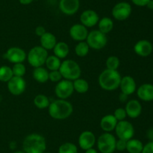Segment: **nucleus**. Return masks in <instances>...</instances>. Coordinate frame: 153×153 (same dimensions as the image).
Listing matches in <instances>:
<instances>
[{
	"mask_svg": "<svg viewBox=\"0 0 153 153\" xmlns=\"http://www.w3.org/2000/svg\"><path fill=\"white\" fill-rule=\"evenodd\" d=\"M137 95L143 101L149 102L153 100V85L143 83L137 89Z\"/></svg>",
	"mask_w": 153,
	"mask_h": 153,
	"instance_id": "aec40b11",
	"label": "nucleus"
},
{
	"mask_svg": "<svg viewBox=\"0 0 153 153\" xmlns=\"http://www.w3.org/2000/svg\"><path fill=\"white\" fill-rule=\"evenodd\" d=\"M73 84L74 91L77 92L78 93H80V94L86 93L89 89V83L86 80L83 79V78L79 77L75 80L73 81Z\"/></svg>",
	"mask_w": 153,
	"mask_h": 153,
	"instance_id": "bb28decb",
	"label": "nucleus"
},
{
	"mask_svg": "<svg viewBox=\"0 0 153 153\" xmlns=\"http://www.w3.org/2000/svg\"><path fill=\"white\" fill-rule=\"evenodd\" d=\"M120 74L117 70L105 69L100 73L98 77L100 86L105 91H114L120 86L121 80Z\"/></svg>",
	"mask_w": 153,
	"mask_h": 153,
	"instance_id": "f03ea898",
	"label": "nucleus"
},
{
	"mask_svg": "<svg viewBox=\"0 0 153 153\" xmlns=\"http://www.w3.org/2000/svg\"><path fill=\"white\" fill-rule=\"evenodd\" d=\"M58 153H78V148L73 142H64L58 148Z\"/></svg>",
	"mask_w": 153,
	"mask_h": 153,
	"instance_id": "2f4dec72",
	"label": "nucleus"
},
{
	"mask_svg": "<svg viewBox=\"0 0 153 153\" xmlns=\"http://www.w3.org/2000/svg\"><path fill=\"white\" fill-rule=\"evenodd\" d=\"M13 153H25V152L24 151H20V150H19V151L14 152H13Z\"/></svg>",
	"mask_w": 153,
	"mask_h": 153,
	"instance_id": "49530a36",
	"label": "nucleus"
},
{
	"mask_svg": "<svg viewBox=\"0 0 153 153\" xmlns=\"http://www.w3.org/2000/svg\"><path fill=\"white\" fill-rule=\"evenodd\" d=\"M146 136L149 140V141H153V128L148 129L146 131Z\"/></svg>",
	"mask_w": 153,
	"mask_h": 153,
	"instance_id": "a19ab883",
	"label": "nucleus"
},
{
	"mask_svg": "<svg viewBox=\"0 0 153 153\" xmlns=\"http://www.w3.org/2000/svg\"><path fill=\"white\" fill-rule=\"evenodd\" d=\"M79 145L81 148L87 150L88 148H93L97 142V138L95 134L91 130H85L82 132L79 136Z\"/></svg>",
	"mask_w": 153,
	"mask_h": 153,
	"instance_id": "4468645a",
	"label": "nucleus"
},
{
	"mask_svg": "<svg viewBox=\"0 0 153 153\" xmlns=\"http://www.w3.org/2000/svg\"><path fill=\"white\" fill-rule=\"evenodd\" d=\"M19 2L21 4H23V5H28V4H30L31 3H32L34 2V0H18Z\"/></svg>",
	"mask_w": 153,
	"mask_h": 153,
	"instance_id": "37998d69",
	"label": "nucleus"
},
{
	"mask_svg": "<svg viewBox=\"0 0 153 153\" xmlns=\"http://www.w3.org/2000/svg\"><path fill=\"white\" fill-rule=\"evenodd\" d=\"M85 153H98V152H97V149L94 148V147H93V148L85 150Z\"/></svg>",
	"mask_w": 153,
	"mask_h": 153,
	"instance_id": "c03bdc74",
	"label": "nucleus"
},
{
	"mask_svg": "<svg viewBox=\"0 0 153 153\" xmlns=\"http://www.w3.org/2000/svg\"><path fill=\"white\" fill-rule=\"evenodd\" d=\"M40 46L48 51L53 50L58 41H57V38L55 34L49 32H46L40 38Z\"/></svg>",
	"mask_w": 153,
	"mask_h": 153,
	"instance_id": "4be33fe9",
	"label": "nucleus"
},
{
	"mask_svg": "<svg viewBox=\"0 0 153 153\" xmlns=\"http://www.w3.org/2000/svg\"><path fill=\"white\" fill-rule=\"evenodd\" d=\"M48 51L41 46H35L31 48L27 54L26 59L28 64L34 68L41 67L45 64L48 57Z\"/></svg>",
	"mask_w": 153,
	"mask_h": 153,
	"instance_id": "39448f33",
	"label": "nucleus"
},
{
	"mask_svg": "<svg viewBox=\"0 0 153 153\" xmlns=\"http://www.w3.org/2000/svg\"><path fill=\"white\" fill-rule=\"evenodd\" d=\"M43 153H51V152H44Z\"/></svg>",
	"mask_w": 153,
	"mask_h": 153,
	"instance_id": "de8ad7c7",
	"label": "nucleus"
},
{
	"mask_svg": "<svg viewBox=\"0 0 153 153\" xmlns=\"http://www.w3.org/2000/svg\"><path fill=\"white\" fill-rule=\"evenodd\" d=\"M7 90L11 94L18 96L22 94L26 88V82L22 76H13L7 82Z\"/></svg>",
	"mask_w": 153,
	"mask_h": 153,
	"instance_id": "f8f14e48",
	"label": "nucleus"
},
{
	"mask_svg": "<svg viewBox=\"0 0 153 153\" xmlns=\"http://www.w3.org/2000/svg\"><path fill=\"white\" fill-rule=\"evenodd\" d=\"M126 142L127 141L124 140H117L116 150H118L120 152H123L126 150Z\"/></svg>",
	"mask_w": 153,
	"mask_h": 153,
	"instance_id": "e433bc0d",
	"label": "nucleus"
},
{
	"mask_svg": "<svg viewBox=\"0 0 153 153\" xmlns=\"http://www.w3.org/2000/svg\"><path fill=\"white\" fill-rule=\"evenodd\" d=\"M79 20H80V23L85 26V27L91 28L98 24L100 16L95 10L88 9V10H85L81 14Z\"/></svg>",
	"mask_w": 153,
	"mask_h": 153,
	"instance_id": "ddd939ff",
	"label": "nucleus"
},
{
	"mask_svg": "<svg viewBox=\"0 0 153 153\" xmlns=\"http://www.w3.org/2000/svg\"><path fill=\"white\" fill-rule=\"evenodd\" d=\"M115 134L118 139L128 141L133 138L134 135V128L130 122L127 120L118 122L114 129Z\"/></svg>",
	"mask_w": 153,
	"mask_h": 153,
	"instance_id": "6e6552de",
	"label": "nucleus"
},
{
	"mask_svg": "<svg viewBox=\"0 0 153 153\" xmlns=\"http://www.w3.org/2000/svg\"><path fill=\"white\" fill-rule=\"evenodd\" d=\"M132 8L127 2H120L113 7L111 14L115 20L123 21L128 19L131 14Z\"/></svg>",
	"mask_w": 153,
	"mask_h": 153,
	"instance_id": "1a4fd4ad",
	"label": "nucleus"
},
{
	"mask_svg": "<svg viewBox=\"0 0 153 153\" xmlns=\"http://www.w3.org/2000/svg\"><path fill=\"white\" fill-rule=\"evenodd\" d=\"M69 33L73 40L80 42L86 40L89 32H88V28L85 26L81 23H76L70 27Z\"/></svg>",
	"mask_w": 153,
	"mask_h": 153,
	"instance_id": "2eb2a0df",
	"label": "nucleus"
},
{
	"mask_svg": "<svg viewBox=\"0 0 153 153\" xmlns=\"http://www.w3.org/2000/svg\"><path fill=\"white\" fill-rule=\"evenodd\" d=\"M127 116L131 118H136L140 116L142 112V105L139 100L131 99L128 100L125 106Z\"/></svg>",
	"mask_w": 153,
	"mask_h": 153,
	"instance_id": "6ab92c4d",
	"label": "nucleus"
},
{
	"mask_svg": "<svg viewBox=\"0 0 153 153\" xmlns=\"http://www.w3.org/2000/svg\"><path fill=\"white\" fill-rule=\"evenodd\" d=\"M62 75L59 70H50L49 73V80L53 82H58L62 80Z\"/></svg>",
	"mask_w": 153,
	"mask_h": 153,
	"instance_id": "c9c22d12",
	"label": "nucleus"
},
{
	"mask_svg": "<svg viewBox=\"0 0 153 153\" xmlns=\"http://www.w3.org/2000/svg\"><path fill=\"white\" fill-rule=\"evenodd\" d=\"M152 44L148 40H140L134 44V51L137 55L141 57L149 56L152 52Z\"/></svg>",
	"mask_w": 153,
	"mask_h": 153,
	"instance_id": "a211bd4d",
	"label": "nucleus"
},
{
	"mask_svg": "<svg viewBox=\"0 0 153 153\" xmlns=\"http://www.w3.org/2000/svg\"><path fill=\"white\" fill-rule=\"evenodd\" d=\"M89 50L90 47L85 40L78 42V44L75 46V53L79 57L86 56L89 52Z\"/></svg>",
	"mask_w": 153,
	"mask_h": 153,
	"instance_id": "7c9ffc66",
	"label": "nucleus"
},
{
	"mask_svg": "<svg viewBox=\"0 0 153 153\" xmlns=\"http://www.w3.org/2000/svg\"><path fill=\"white\" fill-rule=\"evenodd\" d=\"M118 121L116 119L114 115L108 114L104 116L100 120V128L104 132L111 133L114 130Z\"/></svg>",
	"mask_w": 153,
	"mask_h": 153,
	"instance_id": "412c9836",
	"label": "nucleus"
},
{
	"mask_svg": "<svg viewBox=\"0 0 153 153\" xmlns=\"http://www.w3.org/2000/svg\"><path fill=\"white\" fill-rule=\"evenodd\" d=\"M146 6L150 10H153V0H149V2L147 3Z\"/></svg>",
	"mask_w": 153,
	"mask_h": 153,
	"instance_id": "a18cd8bd",
	"label": "nucleus"
},
{
	"mask_svg": "<svg viewBox=\"0 0 153 153\" xmlns=\"http://www.w3.org/2000/svg\"><path fill=\"white\" fill-rule=\"evenodd\" d=\"M61 64V61L59 58L53 56H48L45 62V65L46 66V69L49 70H59L60 66Z\"/></svg>",
	"mask_w": 153,
	"mask_h": 153,
	"instance_id": "c85d7f7f",
	"label": "nucleus"
},
{
	"mask_svg": "<svg viewBox=\"0 0 153 153\" xmlns=\"http://www.w3.org/2000/svg\"><path fill=\"white\" fill-rule=\"evenodd\" d=\"M59 71L65 80L73 81L82 75V69L79 63L73 59H65L61 62Z\"/></svg>",
	"mask_w": 153,
	"mask_h": 153,
	"instance_id": "20e7f679",
	"label": "nucleus"
},
{
	"mask_svg": "<svg viewBox=\"0 0 153 153\" xmlns=\"http://www.w3.org/2000/svg\"><path fill=\"white\" fill-rule=\"evenodd\" d=\"M48 112L52 118L64 120L69 118L73 112V104L64 99H56L51 102L48 107Z\"/></svg>",
	"mask_w": 153,
	"mask_h": 153,
	"instance_id": "f257e3e1",
	"label": "nucleus"
},
{
	"mask_svg": "<svg viewBox=\"0 0 153 153\" xmlns=\"http://www.w3.org/2000/svg\"><path fill=\"white\" fill-rule=\"evenodd\" d=\"M53 52L54 55L58 57V58H59L60 59L65 58L68 56L69 52H70V47H69V45L66 42H57L55 47L53 48Z\"/></svg>",
	"mask_w": 153,
	"mask_h": 153,
	"instance_id": "b1692460",
	"label": "nucleus"
},
{
	"mask_svg": "<svg viewBox=\"0 0 153 153\" xmlns=\"http://www.w3.org/2000/svg\"><path fill=\"white\" fill-rule=\"evenodd\" d=\"M131 2L136 6H139V7H144L147 4L149 0H131Z\"/></svg>",
	"mask_w": 153,
	"mask_h": 153,
	"instance_id": "ea45409f",
	"label": "nucleus"
},
{
	"mask_svg": "<svg viewBox=\"0 0 153 153\" xmlns=\"http://www.w3.org/2000/svg\"><path fill=\"white\" fill-rule=\"evenodd\" d=\"M49 71H48L46 68L41 66V67L34 68L32 76L37 82L40 83H45L49 80Z\"/></svg>",
	"mask_w": 153,
	"mask_h": 153,
	"instance_id": "5701e85b",
	"label": "nucleus"
},
{
	"mask_svg": "<svg viewBox=\"0 0 153 153\" xmlns=\"http://www.w3.org/2000/svg\"><path fill=\"white\" fill-rule=\"evenodd\" d=\"M34 104L38 109L44 110L49 107L50 104L49 98L43 94H38L34 97Z\"/></svg>",
	"mask_w": 153,
	"mask_h": 153,
	"instance_id": "cd10ccee",
	"label": "nucleus"
},
{
	"mask_svg": "<svg viewBox=\"0 0 153 153\" xmlns=\"http://www.w3.org/2000/svg\"><path fill=\"white\" fill-rule=\"evenodd\" d=\"M13 70V76H23L26 72V68L22 63H16L13 64V67L11 68Z\"/></svg>",
	"mask_w": 153,
	"mask_h": 153,
	"instance_id": "72a5a7b5",
	"label": "nucleus"
},
{
	"mask_svg": "<svg viewBox=\"0 0 153 153\" xmlns=\"http://www.w3.org/2000/svg\"><path fill=\"white\" fill-rule=\"evenodd\" d=\"M80 8L79 0H60L59 9L66 15H74L78 12Z\"/></svg>",
	"mask_w": 153,
	"mask_h": 153,
	"instance_id": "dca6fc26",
	"label": "nucleus"
},
{
	"mask_svg": "<svg viewBox=\"0 0 153 153\" xmlns=\"http://www.w3.org/2000/svg\"><path fill=\"white\" fill-rule=\"evenodd\" d=\"M113 115L118 122L125 120L127 116V114H126V112L125 108H123V107L117 108V109L114 110V112Z\"/></svg>",
	"mask_w": 153,
	"mask_h": 153,
	"instance_id": "f704fd0d",
	"label": "nucleus"
},
{
	"mask_svg": "<svg viewBox=\"0 0 153 153\" xmlns=\"http://www.w3.org/2000/svg\"><path fill=\"white\" fill-rule=\"evenodd\" d=\"M120 88L121 92L127 94V95H131L137 89V84H136L135 80L131 76H123L121 78L120 83Z\"/></svg>",
	"mask_w": 153,
	"mask_h": 153,
	"instance_id": "f3484780",
	"label": "nucleus"
},
{
	"mask_svg": "<svg viewBox=\"0 0 153 153\" xmlns=\"http://www.w3.org/2000/svg\"><path fill=\"white\" fill-rule=\"evenodd\" d=\"M46 32V28H45L44 26H38L36 27L35 28V34H37L38 37H41L42 35L45 34Z\"/></svg>",
	"mask_w": 153,
	"mask_h": 153,
	"instance_id": "58836bf2",
	"label": "nucleus"
},
{
	"mask_svg": "<svg viewBox=\"0 0 153 153\" xmlns=\"http://www.w3.org/2000/svg\"><path fill=\"white\" fill-rule=\"evenodd\" d=\"M4 57L9 62L16 64L22 63L27 58V53L25 51L19 46H11L4 53Z\"/></svg>",
	"mask_w": 153,
	"mask_h": 153,
	"instance_id": "9b49d317",
	"label": "nucleus"
},
{
	"mask_svg": "<svg viewBox=\"0 0 153 153\" xmlns=\"http://www.w3.org/2000/svg\"><path fill=\"white\" fill-rule=\"evenodd\" d=\"M98 30L101 32L107 34L108 33L111 32L114 28V21L111 18L104 16V17L100 19L98 22Z\"/></svg>",
	"mask_w": 153,
	"mask_h": 153,
	"instance_id": "393cba45",
	"label": "nucleus"
},
{
	"mask_svg": "<svg viewBox=\"0 0 153 153\" xmlns=\"http://www.w3.org/2000/svg\"><path fill=\"white\" fill-rule=\"evenodd\" d=\"M141 153H153V141H149L146 145H143Z\"/></svg>",
	"mask_w": 153,
	"mask_h": 153,
	"instance_id": "4c0bfd02",
	"label": "nucleus"
},
{
	"mask_svg": "<svg viewBox=\"0 0 153 153\" xmlns=\"http://www.w3.org/2000/svg\"><path fill=\"white\" fill-rule=\"evenodd\" d=\"M13 76V70L7 65H2L0 67V81L7 82Z\"/></svg>",
	"mask_w": 153,
	"mask_h": 153,
	"instance_id": "c756f323",
	"label": "nucleus"
},
{
	"mask_svg": "<svg viewBox=\"0 0 153 153\" xmlns=\"http://www.w3.org/2000/svg\"><path fill=\"white\" fill-rule=\"evenodd\" d=\"M128 95H127V94H124V93H123V92H121L120 94L119 95L120 100L121 102H123V103H124V102H126L127 100H128Z\"/></svg>",
	"mask_w": 153,
	"mask_h": 153,
	"instance_id": "79ce46f5",
	"label": "nucleus"
},
{
	"mask_svg": "<svg viewBox=\"0 0 153 153\" xmlns=\"http://www.w3.org/2000/svg\"><path fill=\"white\" fill-rule=\"evenodd\" d=\"M74 92L73 81L68 80H61L57 82L55 87V93L58 98L67 100Z\"/></svg>",
	"mask_w": 153,
	"mask_h": 153,
	"instance_id": "9d476101",
	"label": "nucleus"
},
{
	"mask_svg": "<svg viewBox=\"0 0 153 153\" xmlns=\"http://www.w3.org/2000/svg\"><path fill=\"white\" fill-rule=\"evenodd\" d=\"M143 148V144L140 140H128L126 142V150L128 153H141Z\"/></svg>",
	"mask_w": 153,
	"mask_h": 153,
	"instance_id": "a878e982",
	"label": "nucleus"
},
{
	"mask_svg": "<svg viewBox=\"0 0 153 153\" xmlns=\"http://www.w3.org/2000/svg\"><path fill=\"white\" fill-rule=\"evenodd\" d=\"M152 74H153V68H152Z\"/></svg>",
	"mask_w": 153,
	"mask_h": 153,
	"instance_id": "09e8293b",
	"label": "nucleus"
},
{
	"mask_svg": "<svg viewBox=\"0 0 153 153\" xmlns=\"http://www.w3.org/2000/svg\"><path fill=\"white\" fill-rule=\"evenodd\" d=\"M22 148L25 153H43L46 149V140L43 135L30 134L24 139Z\"/></svg>",
	"mask_w": 153,
	"mask_h": 153,
	"instance_id": "7ed1b4c3",
	"label": "nucleus"
},
{
	"mask_svg": "<svg viewBox=\"0 0 153 153\" xmlns=\"http://www.w3.org/2000/svg\"><path fill=\"white\" fill-rule=\"evenodd\" d=\"M116 142L114 135L104 132L97 139V148L101 153H114L116 150Z\"/></svg>",
	"mask_w": 153,
	"mask_h": 153,
	"instance_id": "423d86ee",
	"label": "nucleus"
},
{
	"mask_svg": "<svg viewBox=\"0 0 153 153\" xmlns=\"http://www.w3.org/2000/svg\"><path fill=\"white\" fill-rule=\"evenodd\" d=\"M120 58L116 56H110L105 62L106 68L110 70H118L120 67Z\"/></svg>",
	"mask_w": 153,
	"mask_h": 153,
	"instance_id": "473e14b6",
	"label": "nucleus"
},
{
	"mask_svg": "<svg viewBox=\"0 0 153 153\" xmlns=\"http://www.w3.org/2000/svg\"><path fill=\"white\" fill-rule=\"evenodd\" d=\"M85 41L88 43L90 48L99 50L103 49L106 46L108 38L105 34L101 32L100 30L95 29L88 33Z\"/></svg>",
	"mask_w": 153,
	"mask_h": 153,
	"instance_id": "0eeeda50",
	"label": "nucleus"
}]
</instances>
